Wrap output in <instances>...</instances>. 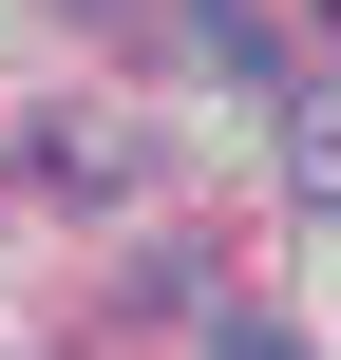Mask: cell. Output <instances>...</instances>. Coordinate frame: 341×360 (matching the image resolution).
I'll use <instances>...</instances> for the list:
<instances>
[{
    "label": "cell",
    "instance_id": "cell-2",
    "mask_svg": "<svg viewBox=\"0 0 341 360\" xmlns=\"http://www.w3.org/2000/svg\"><path fill=\"white\" fill-rule=\"evenodd\" d=\"M190 57H209V76H285V57H266V19H247V0H190Z\"/></svg>",
    "mask_w": 341,
    "mask_h": 360
},
{
    "label": "cell",
    "instance_id": "cell-1",
    "mask_svg": "<svg viewBox=\"0 0 341 360\" xmlns=\"http://www.w3.org/2000/svg\"><path fill=\"white\" fill-rule=\"evenodd\" d=\"M285 190H304V209H341V76H304V95H285Z\"/></svg>",
    "mask_w": 341,
    "mask_h": 360
},
{
    "label": "cell",
    "instance_id": "cell-3",
    "mask_svg": "<svg viewBox=\"0 0 341 360\" xmlns=\"http://www.w3.org/2000/svg\"><path fill=\"white\" fill-rule=\"evenodd\" d=\"M209 360H304V342H285V323H209Z\"/></svg>",
    "mask_w": 341,
    "mask_h": 360
}]
</instances>
